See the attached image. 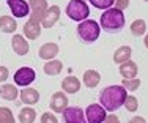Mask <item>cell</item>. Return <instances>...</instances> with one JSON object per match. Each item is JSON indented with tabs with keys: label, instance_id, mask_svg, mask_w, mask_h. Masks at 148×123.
I'll return each mask as SVG.
<instances>
[{
	"label": "cell",
	"instance_id": "6da1fadb",
	"mask_svg": "<svg viewBox=\"0 0 148 123\" xmlns=\"http://www.w3.org/2000/svg\"><path fill=\"white\" fill-rule=\"evenodd\" d=\"M126 98H128V90L123 85H109L101 90L99 104L107 112H115L121 106H125Z\"/></svg>",
	"mask_w": 148,
	"mask_h": 123
},
{
	"label": "cell",
	"instance_id": "7a4b0ae2",
	"mask_svg": "<svg viewBox=\"0 0 148 123\" xmlns=\"http://www.w3.org/2000/svg\"><path fill=\"white\" fill-rule=\"evenodd\" d=\"M99 25H101V29L106 30L107 33H118V32H121L126 25L125 13H123L121 10H117L115 6L106 10L99 17Z\"/></svg>",
	"mask_w": 148,
	"mask_h": 123
},
{
	"label": "cell",
	"instance_id": "3957f363",
	"mask_svg": "<svg viewBox=\"0 0 148 123\" xmlns=\"http://www.w3.org/2000/svg\"><path fill=\"white\" fill-rule=\"evenodd\" d=\"M101 30L103 29H101L99 22H96L93 19H85L82 22H79V25L76 29V33L82 43L91 44L95 41H98V38L101 35Z\"/></svg>",
	"mask_w": 148,
	"mask_h": 123
},
{
	"label": "cell",
	"instance_id": "277c9868",
	"mask_svg": "<svg viewBox=\"0 0 148 123\" xmlns=\"http://www.w3.org/2000/svg\"><path fill=\"white\" fill-rule=\"evenodd\" d=\"M66 16L71 21H76V22H82L85 21L90 14V6L87 5V2L84 0H71L66 5Z\"/></svg>",
	"mask_w": 148,
	"mask_h": 123
},
{
	"label": "cell",
	"instance_id": "5b68a950",
	"mask_svg": "<svg viewBox=\"0 0 148 123\" xmlns=\"http://www.w3.org/2000/svg\"><path fill=\"white\" fill-rule=\"evenodd\" d=\"M13 79H14V84L19 87H29L30 84L35 82L36 79V71L30 66H21L19 69L13 74Z\"/></svg>",
	"mask_w": 148,
	"mask_h": 123
},
{
	"label": "cell",
	"instance_id": "8992f818",
	"mask_svg": "<svg viewBox=\"0 0 148 123\" xmlns=\"http://www.w3.org/2000/svg\"><path fill=\"white\" fill-rule=\"evenodd\" d=\"M63 123H88L85 117V111L79 106H68L62 112Z\"/></svg>",
	"mask_w": 148,
	"mask_h": 123
},
{
	"label": "cell",
	"instance_id": "52a82bcc",
	"mask_svg": "<svg viewBox=\"0 0 148 123\" xmlns=\"http://www.w3.org/2000/svg\"><path fill=\"white\" fill-rule=\"evenodd\" d=\"M85 117L88 123H104L107 117V111L101 106V104H90L85 109Z\"/></svg>",
	"mask_w": 148,
	"mask_h": 123
},
{
	"label": "cell",
	"instance_id": "ba28073f",
	"mask_svg": "<svg viewBox=\"0 0 148 123\" xmlns=\"http://www.w3.org/2000/svg\"><path fill=\"white\" fill-rule=\"evenodd\" d=\"M29 5H30V19L41 24L44 13L49 8L47 0H29Z\"/></svg>",
	"mask_w": 148,
	"mask_h": 123
},
{
	"label": "cell",
	"instance_id": "9c48e42d",
	"mask_svg": "<svg viewBox=\"0 0 148 123\" xmlns=\"http://www.w3.org/2000/svg\"><path fill=\"white\" fill-rule=\"evenodd\" d=\"M6 5L14 17H25L30 14V5L25 0H6Z\"/></svg>",
	"mask_w": 148,
	"mask_h": 123
},
{
	"label": "cell",
	"instance_id": "30bf717a",
	"mask_svg": "<svg viewBox=\"0 0 148 123\" xmlns=\"http://www.w3.org/2000/svg\"><path fill=\"white\" fill-rule=\"evenodd\" d=\"M60 14H62V10L58 8V5L49 6L47 11L44 13L43 21H41V27H44V29H52V27L58 22Z\"/></svg>",
	"mask_w": 148,
	"mask_h": 123
},
{
	"label": "cell",
	"instance_id": "8fae6325",
	"mask_svg": "<svg viewBox=\"0 0 148 123\" xmlns=\"http://www.w3.org/2000/svg\"><path fill=\"white\" fill-rule=\"evenodd\" d=\"M60 47L57 43H44L43 46L38 49V55H40L41 60H54L55 57L58 55Z\"/></svg>",
	"mask_w": 148,
	"mask_h": 123
},
{
	"label": "cell",
	"instance_id": "7c38bea8",
	"mask_svg": "<svg viewBox=\"0 0 148 123\" xmlns=\"http://www.w3.org/2000/svg\"><path fill=\"white\" fill-rule=\"evenodd\" d=\"M68 107V96L65 92H55L51 96V109L54 112H60L62 114L65 109Z\"/></svg>",
	"mask_w": 148,
	"mask_h": 123
},
{
	"label": "cell",
	"instance_id": "4fadbf2b",
	"mask_svg": "<svg viewBox=\"0 0 148 123\" xmlns=\"http://www.w3.org/2000/svg\"><path fill=\"white\" fill-rule=\"evenodd\" d=\"M80 87H82V84H80L79 77H76V76H66L62 80V90L68 95L77 93L80 90Z\"/></svg>",
	"mask_w": 148,
	"mask_h": 123
},
{
	"label": "cell",
	"instance_id": "5bb4252c",
	"mask_svg": "<svg viewBox=\"0 0 148 123\" xmlns=\"http://www.w3.org/2000/svg\"><path fill=\"white\" fill-rule=\"evenodd\" d=\"M19 96L25 106H33L40 101V92L36 89H32V87H25L24 90H21Z\"/></svg>",
	"mask_w": 148,
	"mask_h": 123
},
{
	"label": "cell",
	"instance_id": "9a60e30c",
	"mask_svg": "<svg viewBox=\"0 0 148 123\" xmlns=\"http://www.w3.org/2000/svg\"><path fill=\"white\" fill-rule=\"evenodd\" d=\"M41 24L40 22H35V21L29 19L25 24H24V36L29 38V40H38L41 35Z\"/></svg>",
	"mask_w": 148,
	"mask_h": 123
},
{
	"label": "cell",
	"instance_id": "2e32d148",
	"mask_svg": "<svg viewBox=\"0 0 148 123\" xmlns=\"http://www.w3.org/2000/svg\"><path fill=\"white\" fill-rule=\"evenodd\" d=\"M11 47H13V51H14L17 55H21V57L27 55L29 51H30L27 40L24 36H21V35H14V36L11 38Z\"/></svg>",
	"mask_w": 148,
	"mask_h": 123
},
{
	"label": "cell",
	"instance_id": "e0dca14e",
	"mask_svg": "<svg viewBox=\"0 0 148 123\" xmlns=\"http://www.w3.org/2000/svg\"><path fill=\"white\" fill-rule=\"evenodd\" d=\"M120 74H121L123 79H134V77H137V74H139V66L132 60L125 62L120 65Z\"/></svg>",
	"mask_w": 148,
	"mask_h": 123
},
{
	"label": "cell",
	"instance_id": "ac0fdd59",
	"mask_svg": "<svg viewBox=\"0 0 148 123\" xmlns=\"http://www.w3.org/2000/svg\"><path fill=\"white\" fill-rule=\"evenodd\" d=\"M84 85L87 87V89H95V87H98V84L101 82V74L96 71V69H87L85 73H84Z\"/></svg>",
	"mask_w": 148,
	"mask_h": 123
},
{
	"label": "cell",
	"instance_id": "d6986e66",
	"mask_svg": "<svg viewBox=\"0 0 148 123\" xmlns=\"http://www.w3.org/2000/svg\"><path fill=\"white\" fill-rule=\"evenodd\" d=\"M62 69H63V62L58 60V58L46 62L44 66H43V71H44L46 76H57L62 73Z\"/></svg>",
	"mask_w": 148,
	"mask_h": 123
},
{
	"label": "cell",
	"instance_id": "ffe728a7",
	"mask_svg": "<svg viewBox=\"0 0 148 123\" xmlns=\"http://www.w3.org/2000/svg\"><path fill=\"white\" fill-rule=\"evenodd\" d=\"M17 96H19V92H17L16 85L13 84H3L0 85V98L6 101H16Z\"/></svg>",
	"mask_w": 148,
	"mask_h": 123
},
{
	"label": "cell",
	"instance_id": "44dd1931",
	"mask_svg": "<svg viewBox=\"0 0 148 123\" xmlns=\"http://www.w3.org/2000/svg\"><path fill=\"white\" fill-rule=\"evenodd\" d=\"M131 55H132V49L131 47L129 46H121L114 52V62L117 63V65H121V63L131 60Z\"/></svg>",
	"mask_w": 148,
	"mask_h": 123
},
{
	"label": "cell",
	"instance_id": "7402d4cb",
	"mask_svg": "<svg viewBox=\"0 0 148 123\" xmlns=\"http://www.w3.org/2000/svg\"><path fill=\"white\" fill-rule=\"evenodd\" d=\"M17 29V24L14 16H0V30L3 33H14Z\"/></svg>",
	"mask_w": 148,
	"mask_h": 123
},
{
	"label": "cell",
	"instance_id": "603a6c76",
	"mask_svg": "<svg viewBox=\"0 0 148 123\" xmlns=\"http://www.w3.org/2000/svg\"><path fill=\"white\" fill-rule=\"evenodd\" d=\"M17 118H19L21 123H35L36 120V111H35L33 107H22L19 112V115H17Z\"/></svg>",
	"mask_w": 148,
	"mask_h": 123
},
{
	"label": "cell",
	"instance_id": "cb8c5ba5",
	"mask_svg": "<svg viewBox=\"0 0 148 123\" xmlns=\"http://www.w3.org/2000/svg\"><path fill=\"white\" fill-rule=\"evenodd\" d=\"M129 30H131V33L134 36H143L147 33V22L143 19H136V21H132Z\"/></svg>",
	"mask_w": 148,
	"mask_h": 123
},
{
	"label": "cell",
	"instance_id": "d4e9b609",
	"mask_svg": "<svg viewBox=\"0 0 148 123\" xmlns=\"http://www.w3.org/2000/svg\"><path fill=\"white\" fill-rule=\"evenodd\" d=\"M14 115H13V111L5 106L0 107V123H14Z\"/></svg>",
	"mask_w": 148,
	"mask_h": 123
},
{
	"label": "cell",
	"instance_id": "484cf974",
	"mask_svg": "<svg viewBox=\"0 0 148 123\" xmlns=\"http://www.w3.org/2000/svg\"><path fill=\"white\" fill-rule=\"evenodd\" d=\"M140 79L139 77H134V79H123L121 85L125 87L126 90H129V92H136V90H139L140 87Z\"/></svg>",
	"mask_w": 148,
	"mask_h": 123
},
{
	"label": "cell",
	"instance_id": "4316f807",
	"mask_svg": "<svg viewBox=\"0 0 148 123\" xmlns=\"http://www.w3.org/2000/svg\"><path fill=\"white\" fill-rule=\"evenodd\" d=\"M125 109L128 112H137V109H139V100L134 95H128V98L125 101Z\"/></svg>",
	"mask_w": 148,
	"mask_h": 123
},
{
	"label": "cell",
	"instance_id": "83f0119b",
	"mask_svg": "<svg viewBox=\"0 0 148 123\" xmlns=\"http://www.w3.org/2000/svg\"><path fill=\"white\" fill-rule=\"evenodd\" d=\"M88 2L95 6V8L104 10V11L109 8H112V5H115V0H88Z\"/></svg>",
	"mask_w": 148,
	"mask_h": 123
},
{
	"label": "cell",
	"instance_id": "f1b7e54d",
	"mask_svg": "<svg viewBox=\"0 0 148 123\" xmlns=\"http://www.w3.org/2000/svg\"><path fill=\"white\" fill-rule=\"evenodd\" d=\"M40 123H58V120H57V117H55L52 112H44V114L41 115Z\"/></svg>",
	"mask_w": 148,
	"mask_h": 123
},
{
	"label": "cell",
	"instance_id": "f546056e",
	"mask_svg": "<svg viewBox=\"0 0 148 123\" xmlns=\"http://www.w3.org/2000/svg\"><path fill=\"white\" fill-rule=\"evenodd\" d=\"M129 6V0H115V8L125 11L126 8Z\"/></svg>",
	"mask_w": 148,
	"mask_h": 123
},
{
	"label": "cell",
	"instance_id": "4dcf8cb0",
	"mask_svg": "<svg viewBox=\"0 0 148 123\" xmlns=\"http://www.w3.org/2000/svg\"><path fill=\"white\" fill-rule=\"evenodd\" d=\"M10 76V71L6 66H0V82H5Z\"/></svg>",
	"mask_w": 148,
	"mask_h": 123
},
{
	"label": "cell",
	"instance_id": "1f68e13d",
	"mask_svg": "<svg viewBox=\"0 0 148 123\" xmlns=\"http://www.w3.org/2000/svg\"><path fill=\"white\" fill-rule=\"evenodd\" d=\"M104 123H120V118H118L115 114H109L107 117H106Z\"/></svg>",
	"mask_w": 148,
	"mask_h": 123
},
{
	"label": "cell",
	"instance_id": "d6a6232c",
	"mask_svg": "<svg viewBox=\"0 0 148 123\" xmlns=\"http://www.w3.org/2000/svg\"><path fill=\"white\" fill-rule=\"evenodd\" d=\"M128 123H147V120L143 117H140V115H134V117Z\"/></svg>",
	"mask_w": 148,
	"mask_h": 123
},
{
	"label": "cell",
	"instance_id": "836d02e7",
	"mask_svg": "<svg viewBox=\"0 0 148 123\" xmlns=\"http://www.w3.org/2000/svg\"><path fill=\"white\" fill-rule=\"evenodd\" d=\"M143 44H145V47L148 49V33L145 35V36H143Z\"/></svg>",
	"mask_w": 148,
	"mask_h": 123
},
{
	"label": "cell",
	"instance_id": "e575fe53",
	"mask_svg": "<svg viewBox=\"0 0 148 123\" xmlns=\"http://www.w3.org/2000/svg\"><path fill=\"white\" fill-rule=\"evenodd\" d=\"M84 2H87V0H84Z\"/></svg>",
	"mask_w": 148,
	"mask_h": 123
},
{
	"label": "cell",
	"instance_id": "d590c367",
	"mask_svg": "<svg viewBox=\"0 0 148 123\" xmlns=\"http://www.w3.org/2000/svg\"><path fill=\"white\" fill-rule=\"evenodd\" d=\"M145 2H148V0H145Z\"/></svg>",
	"mask_w": 148,
	"mask_h": 123
}]
</instances>
